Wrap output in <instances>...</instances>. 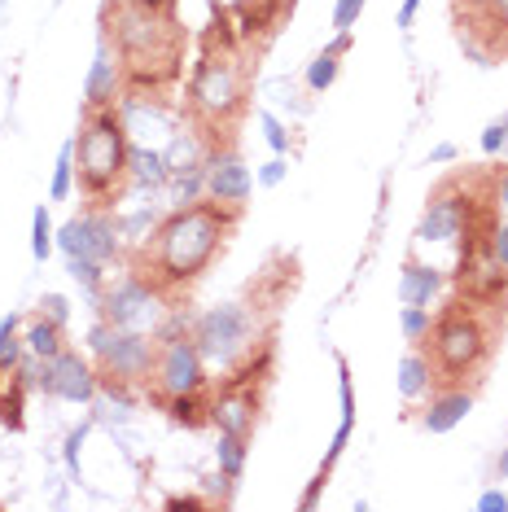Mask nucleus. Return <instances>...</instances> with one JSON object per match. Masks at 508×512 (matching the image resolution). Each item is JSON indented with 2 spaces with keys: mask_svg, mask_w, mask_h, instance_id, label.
Here are the masks:
<instances>
[{
  "mask_svg": "<svg viewBox=\"0 0 508 512\" xmlns=\"http://www.w3.org/2000/svg\"><path fill=\"white\" fill-rule=\"evenodd\" d=\"M127 180L158 189V184H167V180H171V176H167V158L158 154V149L132 145V149H127Z\"/></svg>",
  "mask_w": 508,
  "mask_h": 512,
  "instance_id": "obj_19",
  "label": "nucleus"
},
{
  "mask_svg": "<svg viewBox=\"0 0 508 512\" xmlns=\"http://www.w3.org/2000/svg\"><path fill=\"white\" fill-rule=\"evenodd\" d=\"M491 259L500 263V267H508V224H495V232H491Z\"/></svg>",
  "mask_w": 508,
  "mask_h": 512,
  "instance_id": "obj_34",
  "label": "nucleus"
},
{
  "mask_svg": "<svg viewBox=\"0 0 508 512\" xmlns=\"http://www.w3.org/2000/svg\"><path fill=\"white\" fill-rule=\"evenodd\" d=\"M53 246H57V237H53L49 206H36V215H31V254H36V263L49 259Z\"/></svg>",
  "mask_w": 508,
  "mask_h": 512,
  "instance_id": "obj_26",
  "label": "nucleus"
},
{
  "mask_svg": "<svg viewBox=\"0 0 508 512\" xmlns=\"http://www.w3.org/2000/svg\"><path fill=\"white\" fill-rule=\"evenodd\" d=\"M254 329H259V320H254L250 307H241V302H224V307L198 316V324H193V342H198L202 359L233 368L237 359L254 346Z\"/></svg>",
  "mask_w": 508,
  "mask_h": 512,
  "instance_id": "obj_7",
  "label": "nucleus"
},
{
  "mask_svg": "<svg viewBox=\"0 0 508 512\" xmlns=\"http://www.w3.org/2000/svg\"><path fill=\"white\" fill-rule=\"evenodd\" d=\"M469 407H473V390H465V386L430 390V407H425L421 425L430 429V434H452V429L469 416Z\"/></svg>",
  "mask_w": 508,
  "mask_h": 512,
  "instance_id": "obj_16",
  "label": "nucleus"
},
{
  "mask_svg": "<svg viewBox=\"0 0 508 512\" xmlns=\"http://www.w3.org/2000/svg\"><path fill=\"white\" fill-rule=\"evenodd\" d=\"M298 0H237L233 5V22H237V36L246 49L263 53L268 44L281 36V27L294 18Z\"/></svg>",
  "mask_w": 508,
  "mask_h": 512,
  "instance_id": "obj_13",
  "label": "nucleus"
},
{
  "mask_svg": "<svg viewBox=\"0 0 508 512\" xmlns=\"http://www.w3.org/2000/svg\"><path fill=\"white\" fill-rule=\"evenodd\" d=\"M246 44L237 36L233 9L211 5V22L202 31V53L189 75V92H184V110H189L193 136L202 141L206 154L219 149H237L233 132L250 110V62Z\"/></svg>",
  "mask_w": 508,
  "mask_h": 512,
  "instance_id": "obj_1",
  "label": "nucleus"
},
{
  "mask_svg": "<svg viewBox=\"0 0 508 512\" xmlns=\"http://www.w3.org/2000/svg\"><path fill=\"white\" fill-rule=\"evenodd\" d=\"M36 390H44L49 399L88 403L92 394H97V372H92L88 359H79L75 351H62L53 359H36Z\"/></svg>",
  "mask_w": 508,
  "mask_h": 512,
  "instance_id": "obj_12",
  "label": "nucleus"
},
{
  "mask_svg": "<svg viewBox=\"0 0 508 512\" xmlns=\"http://www.w3.org/2000/svg\"><path fill=\"white\" fill-rule=\"evenodd\" d=\"M478 508H482V512H504V508H508V495H504V491H487V495L478 499Z\"/></svg>",
  "mask_w": 508,
  "mask_h": 512,
  "instance_id": "obj_36",
  "label": "nucleus"
},
{
  "mask_svg": "<svg viewBox=\"0 0 508 512\" xmlns=\"http://www.w3.org/2000/svg\"><path fill=\"white\" fill-rule=\"evenodd\" d=\"M22 342H27V351L36 359H53V355L66 351V346H62V324H53V320H36Z\"/></svg>",
  "mask_w": 508,
  "mask_h": 512,
  "instance_id": "obj_22",
  "label": "nucleus"
},
{
  "mask_svg": "<svg viewBox=\"0 0 508 512\" xmlns=\"http://www.w3.org/2000/svg\"><path fill=\"white\" fill-rule=\"evenodd\" d=\"M154 224H158V219L149 211H136L132 219H123L119 232H123V237H132V241H145V232H154Z\"/></svg>",
  "mask_w": 508,
  "mask_h": 512,
  "instance_id": "obj_30",
  "label": "nucleus"
},
{
  "mask_svg": "<svg viewBox=\"0 0 508 512\" xmlns=\"http://www.w3.org/2000/svg\"><path fill=\"white\" fill-rule=\"evenodd\" d=\"M491 180H495V197L508 206V162H500V167L491 171Z\"/></svg>",
  "mask_w": 508,
  "mask_h": 512,
  "instance_id": "obj_37",
  "label": "nucleus"
},
{
  "mask_svg": "<svg viewBox=\"0 0 508 512\" xmlns=\"http://www.w3.org/2000/svg\"><path fill=\"white\" fill-rule=\"evenodd\" d=\"M40 311H44V320H53V324H66V320H71V302H66L62 294H44V298H40Z\"/></svg>",
  "mask_w": 508,
  "mask_h": 512,
  "instance_id": "obj_31",
  "label": "nucleus"
},
{
  "mask_svg": "<svg viewBox=\"0 0 508 512\" xmlns=\"http://www.w3.org/2000/svg\"><path fill=\"white\" fill-rule=\"evenodd\" d=\"M66 272L75 276L79 285L88 289L92 298L101 294V289H106V263H97V259H88V254H75V259H66Z\"/></svg>",
  "mask_w": 508,
  "mask_h": 512,
  "instance_id": "obj_24",
  "label": "nucleus"
},
{
  "mask_svg": "<svg viewBox=\"0 0 508 512\" xmlns=\"http://www.w3.org/2000/svg\"><path fill=\"white\" fill-rule=\"evenodd\" d=\"M88 346L97 355V364L106 377L119 381H145L149 368H154V351H158V337H145L136 329H114V324L101 320L97 329L88 333Z\"/></svg>",
  "mask_w": 508,
  "mask_h": 512,
  "instance_id": "obj_8",
  "label": "nucleus"
},
{
  "mask_svg": "<svg viewBox=\"0 0 508 512\" xmlns=\"http://www.w3.org/2000/svg\"><path fill=\"white\" fill-rule=\"evenodd\" d=\"M84 434H88V429H75L71 442H66V460H71V469H75V460H79V442H84Z\"/></svg>",
  "mask_w": 508,
  "mask_h": 512,
  "instance_id": "obj_39",
  "label": "nucleus"
},
{
  "mask_svg": "<svg viewBox=\"0 0 508 512\" xmlns=\"http://www.w3.org/2000/svg\"><path fill=\"white\" fill-rule=\"evenodd\" d=\"M219 473L228 477V482H237L241 469H246V438L241 434H219Z\"/></svg>",
  "mask_w": 508,
  "mask_h": 512,
  "instance_id": "obj_23",
  "label": "nucleus"
},
{
  "mask_svg": "<svg viewBox=\"0 0 508 512\" xmlns=\"http://www.w3.org/2000/svg\"><path fill=\"white\" fill-rule=\"evenodd\" d=\"M180 324V320H176ZM163 329L158 337V351H154V368L145 377V390H149V403L163 407L171 394H184V390H202L206 386V359L198 351L189 329Z\"/></svg>",
  "mask_w": 508,
  "mask_h": 512,
  "instance_id": "obj_6",
  "label": "nucleus"
},
{
  "mask_svg": "<svg viewBox=\"0 0 508 512\" xmlns=\"http://www.w3.org/2000/svg\"><path fill=\"white\" fill-rule=\"evenodd\" d=\"M259 127H263V136H268V145L276 149V154H285V149H290V132H285V127H281V123H276V119H272V114H268V110H263V114H259Z\"/></svg>",
  "mask_w": 508,
  "mask_h": 512,
  "instance_id": "obj_29",
  "label": "nucleus"
},
{
  "mask_svg": "<svg viewBox=\"0 0 508 512\" xmlns=\"http://www.w3.org/2000/svg\"><path fill=\"white\" fill-rule=\"evenodd\" d=\"M167 508H171V512H180V508H202V499H193V495H171Z\"/></svg>",
  "mask_w": 508,
  "mask_h": 512,
  "instance_id": "obj_40",
  "label": "nucleus"
},
{
  "mask_svg": "<svg viewBox=\"0 0 508 512\" xmlns=\"http://www.w3.org/2000/svg\"><path fill=\"white\" fill-rule=\"evenodd\" d=\"M465 211H469V171H456L434 189L417 224V241H456L460 228H465Z\"/></svg>",
  "mask_w": 508,
  "mask_h": 512,
  "instance_id": "obj_11",
  "label": "nucleus"
},
{
  "mask_svg": "<svg viewBox=\"0 0 508 512\" xmlns=\"http://www.w3.org/2000/svg\"><path fill=\"white\" fill-rule=\"evenodd\" d=\"M346 49H351V31H338V40H333L329 49L307 66V88H311V92H325L333 79H338V57H342Z\"/></svg>",
  "mask_w": 508,
  "mask_h": 512,
  "instance_id": "obj_21",
  "label": "nucleus"
},
{
  "mask_svg": "<svg viewBox=\"0 0 508 512\" xmlns=\"http://www.w3.org/2000/svg\"><path fill=\"white\" fill-rule=\"evenodd\" d=\"M101 27L123 71L127 97L163 92L184 71V27L176 22V9H154L145 0H106Z\"/></svg>",
  "mask_w": 508,
  "mask_h": 512,
  "instance_id": "obj_3",
  "label": "nucleus"
},
{
  "mask_svg": "<svg viewBox=\"0 0 508 512\" xmlns=\"http://www.w3.org/2000/svg\"><path fill=\"white\" fill-rule=\"evenodd\" d=\"M430 390H434V368H430V359H425V351L403 355V364H399V394H403V399H421V394H430Z\"/></svg>",
  "mask_w": 508,
  "mask_h": 512,
  "instance_id": "obj_20",
  "label": "nucleus"
},
{
  "mask_svg": "<svg viewBox=\"0 0 508 512\" xmlns=\"http://www.w3.org/2000/svg\"><path fill=\"white\" fill-rule=\"evenodd\" d=\"M430 307H403V337H408V342H425V333H430Z\"/></svg>",
  "mask_w": 508,
  "mask_h": 512,
  "instance_id": "obj_28",
  "label": "nucleus"
},
{
  "mask_svg": "<svg viewBox=\"0 0 508 512\" xmlns=\"http://www.w3.org/2000/svg\"><path fill=\"white\" fill-rule=\"evenodd\" d=\"M119 92H123L119 57H114V53H110V44L101 40L97 62H92L88 84H84V101H88V110H106V106H114V97H119Z\"/></svg>",
  "mask_w": 508,
  "mask_h": 512,
  "instance_id": "obj_15",
  "label": "nucleus"
},
{
  "mask_svg": "<svg viewBox=\"0 0 508 512\" xmlns=\"http://www.w3.org/2000/svg\"><path fill=\"white\" fill-rule=\"evenodd\" d=\"M22 337H18V316L0 320V372H14L22 364Z\"/></svg>",
  "mask_w": 508,
  "mask_h": 512,
  "instance_id": "obj_25",
  "label": "nucleus"
},
{
  "mask_svg": "<svg viewBox=\"0 0 508 512\" xmlns=\"http://www.w3.org/2000/svg\"><path fill=\"white\" fill-rule=\"evenodd\" d=\"M285 180V162L281 158H272V162H263V171H259V184H268V189H276V184Z\"/></svg>",
  "mask_w": 508,
  "mask_h": 512,
  "instance_id": "obj_35",
  "label": "nucleus"
},
{
  "mask_svg": "<svg viewBox=\"0 0 508 512\" xmlns=\"http://www.w3.org/2000/svg\"><path fill=\"white\" fill-rule=\"evenodd\" d=\"M75 189V141L71 145H62V154H57V171H53V189L49 197L53 202H66Z\"/></svg>",
  "mask_w": 508,
  "mask_h": 512,
  "instance_id": "obj_27",
  "label": "nucleus"
},
{
  "mask_svg": "<svg viewBox=\"0 0 508 512\" xmlns=\"http://www.w3.org/2000/svg\"><path fill=\"white\" fill-rule=\"evenodd\" d=\"M241 211L246 206H228L215 202V197L211 202L176 206L167 219H158L154 232L141 241V250L132 254V272L163 302H176L224 254Z\"/></svg>",
  "mask_w": 508,
  "mask_h": 512,
  "instance_id": "obj_2",
  "label": "nucleus"
},
{
  "mask_svg": "<svg viewBox=\"0 0 508 512\" xmlns=\"http://www.w3.org/2000/svg\"><path fill=\"white\" fill-rule=\"evenodd\" d=\"M119 224L110 219V211H88L66 219L62 232H57V250L66 254V259H75V254H88V259L97 263H114L119 259Z\"/></svg>",
  "mask_w": 508,
  "mask_h": 512,
  "instance_id": "obj_10",
  "label": "nucleus"
},
{
  "mask_svg": "<svg viewBox=\"0 0 508 512\" xmlns=\"http://www.w3.org/2000/svg\"><path fill=\"white\" fill-rule=\"evenodd\" d=\"M360 9H364V0H338V9H333V27L351 31L355 22H360Z\"/></svg>",
  "mask_w": 508,
  "mask_h": 512,
  "instance_id": "obj_32",
  "label": "nucleus"
},
{
  "mask_svg": "<svg viewBox=\"0 0 508 512\" xmlns=\"http://www.w3.org/2000/svg\"><path fill=\"white\" fill-rule=\"evenodd\" d=\"M211 407H215V390L202 386V390L171 394V399L163 403V412L176 425H184V429H206V425H211Z\"/></svg>",
  "mask_w": 508,
  "mask_h": 512,
  "instance_id": "obj_18",
  "label": "nucleus"
},
{
  "mask_svg": "<svg viewBox=\"0 0 508 512\" xmlns=\"http://www.w3.org/2000/svg\"><path fill=\"white\" fill-rule=\"evenodd\" d=\"M504 311L508 307H482L469 298H452L430 320V333L421 346L434 368V390L473 386L487 372L495 355V333L504 329Z\"/></svg>",
  "mask_w": 508,
  "mask_h": 512,
  "instance_id": "obj_4",
  "label": "nucleus"
},
{
  "mask_svg": "<svg viewBox=\"0 0 508 512\" xmlns=\"http://www.w3.org/2000/svg\"><path fill=\"white\" fill-rule=\"evenodd\" d=\"M452 158H456V145H438L430 154V167H438V162H452Z\"/></svg>",
  "mask_w": 508,
  "mask_h": 512,
  "instance_id": "obj_41",
  "label": "nucleus"
},
{
  "mask_svg": "<svg viewBox=\"0 0 508 512\" xmlns=\"http://www.w3.org/2000/svg\"><path fill=\"white\" fill-rule=\"evenodd\" d=\"M504 127H508V114H504Z\"/></svg>",
  "mask_w": 508,
  "mask_h": 512,
  "instance_id": "obj_44",
  "label": "nucleus"
},
{
  "mask_svg": "<svg viewBox=\"0 0 508 512\" xmlns=\"http://www.w3.org/2000/svg\"><path fill=\"white\" fill-rule=\"evenodd\" d=\"M482 149L495 158V154H508V127H504V119L500 123H491L487 132H482Z\"/></svg>",
  "mask_w": 508,
  "mask_h": 512,
  "instance_id": "obj_33",
  "label": "nucleus"
},
{
  "mask_svg": "<svg viewBox=\"0 0 508 512\" xmlns=\"http://www.w3.org/2000/svg\"><path fill=\"white\" fill-rule=\"evenodd\" d=\"M495 9H500V18H504V27H508V0H495Z\"/></svg>",
  "mask_w": 508,
  "mask_h": 512,
  "instance_id": "obj_42",
  "label": "nucleus"
},
{
  "mask_svg": "<svg viewBox=\"0 0 508 512\" xmlns=\"http://www.w3.org/2000/svg\"><path fill=\"white\" fill-rule=\"evenodd\" d=\"M443 294V272L434 263H421V259H408L403 263V281H399V298L408 307H430V302Z\"/></svg>",
  "mask_w": 508,
  "mask_h": 512,
  "instance_id": "obj_17",
  "label": "nucleus"
},
{
  "mask_svg": "<svg viewBox=\"0 0 508 512\" xmlns=\"http://www.w3.org/2000/svg\"><path fill=\"white\" fill-rule=\"evenodd\" d=\"M250 189H254L250 167L241 162L237 149H219V154H206V193H211L215 202L246 206Z\"/></svg>",
  "mask_w": 508,
  "mask_h": 512,
  "instance_id": "obj_14",
  "label": "nucleus"
},
{
  "mask_svg": "<svg viewBox=\"0 0 508 512\" xmlns=\"http://www.w3.org/2000/svg\"><path fill=\"white\" fill-rule=\"evenodd\" d=\"M127 123L123 114L106 110H88L84 127L75 136V176H79V197L92 211H110L127 189Z\"/></svg>",
  "mask_w": 508,
  "mask_h": 512,
  "instance_id": "obj_5",
  "label": "nucleus"
},
{
  "mask_svg": "<svg viewBox=\"0 0 508 512\" xmlns=\"http://www.w3.org/2000/svg\"><path fill=\"white\" fill-rule=\"evenodd\" d=\"M508 473V451H504V456H500V477Z\"/></svg>",
  "mask_w": 508,
  "mask_h": 512,
  "instance_id": "obj_43",
  "label": "nucleus"
},
{
  "mask_svg": "<svg viewBox=\"0 0 508 512\" xmlns=\"http://www.w3.org/2000/svg\"><path fill=\"white\" fill-rule=\"evenodd\" d=\"M417 9H421V0H403V9H399V27H412Z\"/></svg>",
  "mask_w": 508,
  "mask_h": 512,
  "instance_id": "obj_38",
  "label": "nucleus"
},
{
  "mask_svg": "<svg viewBox=\"0 0 508 512\" xmlns=\"http://www.w3.org/2000/svg\"><path fill=\"white\" fill-rule=\"evenodd\" d=\"M158 302H163V298H158L136 272H127L123 281H114V285H106L97 294L101 320L114 324V329H136V333H145L149 324H154Z\"/></svg>",
  "mask_w": 508,
  "mask_h": 512,
  "instance_id": "obj_9",
  "label": "nucleus"
}]
</instances>
